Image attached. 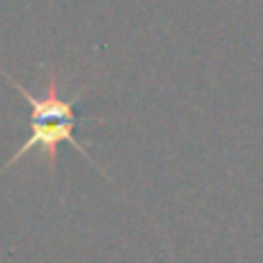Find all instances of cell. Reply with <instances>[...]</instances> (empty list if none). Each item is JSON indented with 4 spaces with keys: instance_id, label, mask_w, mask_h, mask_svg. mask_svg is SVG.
Instances as JSON below:
<instances>
[{
    "instance_id": "obj_1",
    "label": "cell",
    "mask_w": 263,
    "mask_h": 263,
    "mask_svg": "<svg viewBox=\"0 0 263 263\" xmlns=\"http://www.w3.org/2000/svg\"><path fill=\"white\" fill-rule=\"evenodd\" d=\"M44 74H46V82H44L46 89H44L41 97H36V95H31L28 89L23 87L18 80H13L5 69H0V77H5V80L10 82V87L15 89L18 95H23V100H26L28 107H31V118H28L31 136H28L26 143L0 166V176L5 174L8 169H13L15 161H21V159H23L26 154H31V151H41L44 161L49 164V172L54 174V172H57V164H59V146H62V143H67V146L74 148L80 156H85L89 164L105 176V172L100 169V164L87 154V146L77 138V125H80L82 120H95L92 115H89V118H82V115L77 112L80 92H77L74 97L64 100L62 92H59V74H57V69L46 67Z\"/></svg>"
}]
</instances>
